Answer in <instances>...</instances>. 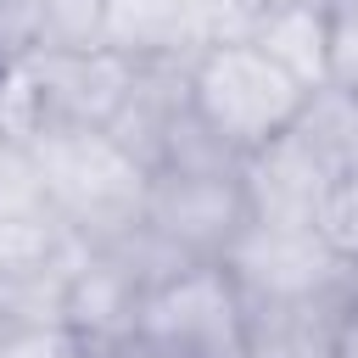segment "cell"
I'll list each match as a JSON object with an SVG mask.
<instances>
[{"mask_svg": "<svg viewBox=\"0 0 358 358\" xmlns=\"http://www.w3.org/2000/svg\"><path fill=\"white\" fill-rule=\"evenodd\" d=\"M78 358H101V352H78Z\"/></svg>", "mask_w": 358, "mask_h": 358, "instance_id": "obj_13", "label": "cell"}, {"mask_svg": "<svg viewBox=\"0 0 358 358\" xmlns=\"http://www.w3.org/2000/svg\"><path fill=\"white\" fill-rule=\"evenodd\" d=\"M330 358H358V308H341L336 336H330Z\"/></svg>", "mask_w": 358, "mask_h": 358, "instance_id": "obj_10", "label": "cell"}, {"mask_svg": "<svg viewBox=\"0 0 358 358\" xmlns=\"http://www.w3.org/2000/svg\"><path fill=\"white\" fill-rule=\"evenodd\" d=\"M45 50V0H0V84Z\"/></svg>", "mask_w": 358, "mask_h": 358, "instance_id": "obj_8", "label": "cell"}, {"mask_svg": "<svg viewBox=\"0 0 358 358\" xmlns=\"http://www.w3.org/2000/svg\"><path fill=\"white\" fill-rule=\"evenodd\" d=\"M341 296L313 302H246V352L252 358H330Z\"/></svg>", "mask_w": 358, "mask_h": 358, "instance_id": "obj_7", "label": "cell"}, {"mask_svg": "<svg viewBox=\"0 0 358 358\" xmlns=\"http://www.w3.org/2000/svg\"><path fill=\"white\" fill-rule=\"evenodd\" d=\"M185 95L224 145H235L241 157H257L263 145L296 129L313 90L291 67H280L257 39L224 34L185 62Z\"/></svg>", "mask_w": 358, "mask_h": 358, "instance_id": "obj_2", "label": "cell"}, {"mask_svg": "<svg viewBox=\"0 0 358 358\" xmlns=\"http://www.w3.org/2000/svg\"><path fill=\"white\" fill-rule=\"evenodd\" d=\"M252 201L241 173H151L140 224L117 246L134 257V268L151 280L185 268V263H224L229 246L246 235Z\"/></svg>", "mask_w": 358, "mask_h": 358, "instance_id": "obj_3", "label": "cell"}, {"mask_svg": "<svg viewBox=\"0 0 358 358\" xmlns=\"http://www.w3.org/2000/svg\"><path fill=\"white\" fill-rule=\"evenodd\" d=\"M145 296V274L123 246H78L67 280V330L90 352H123L134 336V313Z\"/></svg>", "mask_w": 358, "mask_h": 358, "instance_id": "obj_6", "label": "cell"}, {"mask_svg": "<svg viewBox=\"0 0 358 358\" xmlns=\"http://www.w3.org/2000/svg\"><path fill=\"white\" fill-rule=\"evenodd\" d=\"M90 352L67 324H39V330H0V358H78Z\"/></svg>", "mask_w": 358, "mask_h": 358, "instance_id": "obj_9", "label": "cell"}, {"mask_svg": "<svg viewBox=\"0 0 358 358\" xmlns=\"http://www.w3.org/2000/svg\"><path fill=\"white\" fill-rule=\"evenodd\" d=\"M229 358H252V352H246V347H241V352H229Z\"/></svg>", "mask_w": 358, "mask_h": 358, "instance_id": "obj_12", "label": "cell"}, {"mask_svg": "<svg viewBox=\"0 0 358 358\" xmlns=\"http://www.w3.org/2000/svg\"><path fill=\"white\" fill-rule=\"evenodd\" d=\"M129 347L151 358H229L246 347V296L224 263H185L145 285Z\"/></svg>", "mask_w": 358, "mask_h": 358, "instance_id": "obj_4", "label": "cell"}, {"mask_svg": "<svg viewBox=\"0 0 358 358\" xmlns=\"http://www.w3.org/2000/svg\"><path fill=\"white\" fill-rule=\"evenodd\" d=\"M39 157L50 218L78 246H117L140 224L145 201V168L106 134V129H73V123H17Z\"/></svg>", "mask_w": 358, "mask_h": 358, "instance_id": "obj_1", "label": "cell"}, {"mask_svg": "<svg viewBox=\"0 0 358 358\" xmlns=\"http://www.w3.org/2000/svg\"><path fill=\"white\" fill-rule=\"evenodd\" d=\"M224 268L246 302L341 296V274H347V263L330 252V241L313 224H268V218L246 224V235L229 246Z\"/></svg>", "mask_w": 358, "mask_h": 358, "instance_id": "obj_5", "label": "cell"}, {"mask_svg": "<svg viewBox=\"0 0 358 358\" xmlns=\"http://www.w3.org/2000/svg\"><path fill=\"white\" fill-rule=\"evenodd\" d=\"M106 358H151V352H134V347H123V352H106Z\"/></svg>", "mask_w": 358, "mask_h": 358, "instance_id": "obj_11", "label": "cell"}]
</instances>
